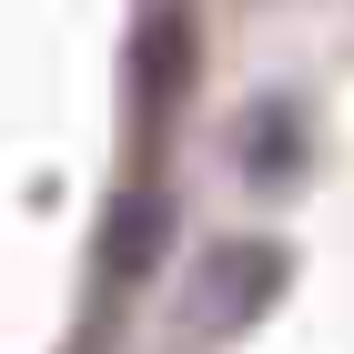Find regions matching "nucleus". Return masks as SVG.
Segmentation results:
<instances>
[{
  "mask_svg": "<svg viewBox=\"0 0 354 354\" xmlns=\"http://www.w3.org/2000/svg\"><path fill=\"white\" fill-rule=\"evenodd\" d=\"M273 283H283V253H273V243H213L203 263H192V304H203L213 334H233Z\"/></svg>",
  "mask_w": 354,
  "mask_h": 354,
  "instance_id": "f257e3e1",
  "label": "nucleus"
},
{
  "mask_svg": "<svg viewBox=\"0 0 354 354\" xmlns=\"http://www.w3.org/2000/svg\"><path fill=\"white\" fill-rule=\"evenodd\" d=\"M142 253H152V203H122V253H111V263L142 273Z\"/></svg>",
  "mask_w": 354,
  "mask_h": 354,
  "instance_id": "7ed1b4c3",
  "label": "nucleus"
},
{
  "mask_svg": "<svg viewBox=\"0 0 354 354\" xmlns=\"http://www.w3.org/2000/svg\"><path fill=\"white\" fill-rule=\"evenodd\" d=\"M243 172H253V183H263V172H273V183L294 172V111H273V122L253 111V132H243Z\"/></svg>",
  "mask_w": 354,
  "mask_h": 354,
  "instance_id": "f03ea898",
  "label": "nucleus"
}]
</instances>
